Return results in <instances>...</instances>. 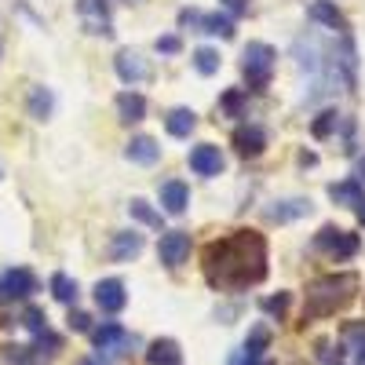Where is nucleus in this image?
<instances>
[{"instance_id":"nucleus-1","label":"nucleus","mask_w":365,"mask_h":365,"mask_svg":"<svg viewBox=\"0 0 365 365\" xmlns=\"http://www.w3.org/2000/svg\"><path fill=\"white\" fill-rule=\"evenodd\" d=\"M205 278L212 289H249L267 278V237L259 230H234L205 249Z\"/></svg>"},{"instance_id":"nucleus-2","label":"nucleus","mask_w":365,"mask_h":365,"mask_svg":"<svg viewBox=\"0 0 365 365\" xmlns=\"http://www.w3.org/2000/svg\"><path fill=\"white\" fill-rule=\"evenodd\" d=\"M358 274L340 270V274H322L307 285V303H303V318H329L344 307H351L358 296Z\"/></svg>"},{"instance_id":"nucleus-3","label":"nucleus","mask_w":365,"mask_h":365,"mask_svg":"<svg viewBox=\"0 0 365 365\" xmlns=\"http://www.w3.org/2000/svg\"><path fill=\"white\" fill-rule=\"evenodd\" d=\"M241 58H245V63H241V70H245L249 88H252V91H263V88L270 84L274 63H278V51H274L270 44H263V41H252Z\"/></svg>"},{"instance_id":"nucleus-4","label":"nucleus","mask_w":365,"mask_h":365,"mask_svg":"<svg viewBox=\"0 0 365 365\" xmlns=\"http://www.w3.org/2000/svg\"><path fill=\"white\" fill-rule=\"evenodd\" d=\"M314 249L318 252H325L329 259H351V256H358V234H351V230H340V227H322L318 234H314Z\"/></svg>"},{"instance_id":"nucleus-5","label":"nucleus","mask_w":365,"mask_h":365,"mask_svg":"<svg viewBox=\"0 0 365 365\" xmlns=\"http://www.w3.org/2000/svg\"><path fill=\"white\" fill-rule=\"evenodd\" d=\"M29 292H37L34 270H26V267H8V270H0V303L26 299Z\"/></svg>"},{"instance_id":"nucleus-6","label":"nucleus","mask_w":365,"mask_h":365,"mask_svg":"<svg viewBox=\"0 0 365 365\" xmlns=\"http://www.w3.org/2000/svg\"><path fill=\"white\" fill-rule=\"evenodd\" d=\"M158 256L172 270L182 267V263H187V256H190V234L187 230H165L161 241H158Z\"/></svg>"},{"instance_id":"nucleus-7","label":"nucleus","mask_w":365,"mask_h":365,"mask_svg":"<svg viewBox=\"0 0 365 365\" xmlns=\"http://www.w3.org/2000/svg\"><path fill=\"white\" fill-rule=\"evenodd\" d=\"M77 15H81V22H84L88 34H96V37H110V34H113L106 0H77Z\"/></svg>"},{"instance_id":"nucleus-8","label":"nucleus","mask_w":365,"mask_h":365,"mask_svg":"<svg viewBox=\"0 0 365 365\" xmlns=\"http://www.w3.org/2000/svg\"><path fill=\"white\" fill-rule=\"evenodd\" d=\"M113 66H117V77L125 81V84H143V81H150V63H146L139 51H132V48L117 51Z\"/></svg>"},{"instance_id":"nucleus-9","label":"nucleus","mask_w":365,"mask_h":365,"mask_svg":"<svg viewBox=\"0 0 365 365\" xmlns=\"http://www.w3.org/2000/svg\"><path fill=\"white\" fill-rule=\"evenodd\" d=\"M91 344L99 351H125V347H135V336H128L117 322H103L99 329H91Z\"/></svg>"},{"instance_id":"nucleus-10","label":"nucleus","mask_w":365,"mask_h":365,"mask_svg":"<svg viewBox=\"0 0 365 365\" xmlns=\"http://www.w3.org/2000/svg\"><path fill=\"white\" fill-rule=\"evenodd\" d=\"M96 303H99V311H106V314L125 311V303H128L125 282H120V278H103V282L96 285Z\"/></svg>"},{"instance_id":"nucleus-11","label":"nucleus","mask_w":365,"mask_h":365,"mask_svg":"<svg viewBox=\"0 0 365 365\" xmlns=\"http://www.w3.org/2000/svg\"><path fill=\"white\" fill-rule=\"evenodd\" d=\"M190 168H194L197 175H205V179L220 175V172H223V154H220V146H212V143L194 146V150H190Z\"/></svg>"},{"instance_id":"nucleus-12","label":"nucleus","mask_w":365,"mask_h":365,"mask_svg":"<svg viewBox=\"0 0 365 365\" xmlns=\"http://www.w3.org/2000/svg\"><path fill=\"white\" fill-rule=\"evenodd\" d=\"M234 146H237L241 158H259L263 150H267V132L259 125H241L234 132Z\"/></svg>"},{"instance_id":"nucleus-13","label":"nucleus","mask_w":365,"mask_h":365,"mask_svg":"<svg viewBox=\"0 0 365 365\" xmlns=\"http://www.w3.org/2000/svg\"><path fill=\"white\" fill-rule=\"evenodd\" d=\"M139 252H143V234H135V230H120V234H113V241H110V256H113V263H132Z\"/></svg>"},{"instance_id":"nucleus-14","label":"nucleus","mask_w":365,"mask_h":365,"mask_svg":"<svg viewBox=\"0 0 365 365\" xmlns=\"http://www.w3.org/2000/svg\"><path fill=\"white\" fill-rule=\"evenodd\" d=\"M161 205L168 216H182L190 205V190H187V182H179V179H168L165 187H161Z\"/></svg>"},{"instance_id":"nucleus-15","label":"nucleus","mask_w":365,"mask_h":365,"mask_svg":"<svg viewBox=\"0 0 365 365\" xmlns=\"http://www.w3.org/2000/svg\"><path fill=\"white\" fill-rule=\"evenodd\" d=\"M311 19L329 26V29H336L340 37H347V19H344V11L336 4H329V0H314V4H311Z\"/></svg>"},{"instance_id":"nucleus-16","label":"nucleus","mask_w":365,"mask_h":365,"mask_svg":"<svg viewBox=\"0 0 365 365\" xmlns=\"http://www.w3.org/2000/svg\"><path fill=\"white\" fill-rule=\"evenodd\" d=\"M146 361L150 365H182V351H179L175 340L161 336V340H154V344L146 347Z\"/></svg>"},{"instance_id":"nucleus-17","label":"nucleus","mask_w":365,"mask_h":365,"mask_svg":"<svg viewBox=\"0 0 365 365\" xmlns=\"http://www.w3.org/2000/svg\"><path fill=\"white\" fill-rule=\"evenodd\" d=\"M165 128H168V135H175V139H187V135L197 128V113L187 110V106H175V110H168V117H165Z\"/></svg>"},{"instance_id":"nucleus-18","label":"nucleus","mask_w":365,"mask_h":365,"mask_svg":"<svg viewBox=\"0 0 365 365\" xmlns=\"http://www.w3.org/2000/svg\"><path fill=\"white\" fill-rule=\"evenodd\" d=\"M128 161H135V165H158V158H161V146H158V139H150V135H135L132 143H128Z\"/></svg>"},{"instance_id":"nucleus-19","label":"nucleus","mask_w":365,"mask_h":365,"mask_svg":"<svg viewBox=\"0 0 365 365\" xmlns=\"http://www.w3.org/2000/svg\"><path fill=\"white\" fill-rule=\"evenodd\" d=\"M117 113H120L125 125H135V120L146 117V99L139 96V91H120L117 96Z\"/></svg>"},{"instance_id":"nucleus-20","label":"nucleus","mask_w":365,"mask_h":365,"mask_svg":"<svg viewBox=\"0 0 365 365\" xmlns=\"http://www.w3.org/2000/svg\"><path fill=\"white\" fill-rule=\"evenodd\" d=\"M51 110H55L51 88H44V84H34V88H29V117H34V120H48Z\"/></svg>"},{"instance_id":"nucleus-21","label":"nucleus","mask_w":365,"mask_h":365,"mask_svg":"<svg viewBox=\"0 0 365 365\" xmlns=\"http://www.w3.org/2000/svg\"><path fill=\"white\" fill-rule=\"evenodd\" d=\"M307 212H311V201L296 197V201H278L274 208H267V220H274V223H289V220H296V216H307Z\"/></svg>"},{"instance_id":"nucleus-22","label":"nucleus","mask_w":365,"mask_h":365,"mask_svg":"<svg viewBox=\"0 0 365 365\" xmlns=\"http://www.w3.org/2000/svg\"><path fill=\"white\" fill-rule=\"evenodd\" d=\"M329 197L336 201V205H351V208H354L365 194H361V182H358V179H347V182H332Z\"/></svg>"},{"instance_id":"nucleus-23","label":"nucleus","mask_w":365,"mask_h":365,"mask_svg":"<svg viewBox=\"0 0 365 365\" xmlns=\"http://www.w3.org/2000/svg\"><path fill=\"white\" fill-rule=\"evenodd\" d=\"M201 34H212V37H223V41H230L234 37V19L230 15H205L201 19Z\"/></svg>"},{"instance_id":"nucleus-24","label":"nucleus","mask_w":365,"mask_h":365,"mask_svg":"<svg viewBox=\"0 0 365 365\" xmlns=\"http://www.w3.org/2000/svg\"><path fill=\"white\" fill-rule=\"evenodd\" d=\"M51 296L58 303H77V282L70 274H51Z\"/></svg>"},{"instance_id":"nucleus-25","label":"nucleus","mask_w":365,"mask_h":365,"mask_svg":"<svg viewBox=\"0 0 365 365\" xmlns=\"http://www.w3.org/2000/svg\"><path fill=\"white\" fill-rule=\"evenodd\" d=\"M267 347H270V329H267V325H256V329L249 332V340H245V354H249L252 361H259Z\"/></svg>"},{"instance_id":"nucleus-26","label":"nucleus","mask_w":365,"mask_h":365,"mask_svg":"<svg viewBox=\"0 0 365 365\" xmlns=\"http://www.w3.org/2000/svg\"><path fill=\"white\" fill-rule=\"evenodd\" d=\"M194 66H197V73L212 77V73L220 70V51H216V48H197V51H194Z\"/></svg>"},{"instance_id":"nucleus-27","label":"nucleus","mask_w":365,"mask_h":365,"mask_svg":"<svg viewBox=\"0 0 365 365\" xmlns=\"http://www.w3.org/2000/svg\"><path fill=\"white\" fill-rule=\"evenodd\" d=\"M220 110H223L227 117H245V91H237V88L223 91V99H220Z\"/></svg>"},{"instance_id":"nucleus-28","label":"nucleus","mask_w":365,"mask_h":365,"mask_svg":"<svg viewBox=\"0 0 365 365\" xmlns=\"http://www.w3.org/2000/svg\"><path fill=\"white\" fill-rule=\"evenodd\" d=\"M336 128H340V113H336V110H325V113H318V120L311 125L314 139H329Z\"/></svg>"},{"instance_id":"nucleus-29","label":"nucleus","mask_w":365,"mask_h":365,"mask_svg":"<svg viewBox=\"0 0 365 365\" xmlns=\"http://www.w3.org/2000/svg\"><path fill=\"white\" fill-rule=\"evenodd\" d=\"M128 212H132L139 223H146V227H161V212H154V208H150V201H143V197H132Z\"/></svg>"},{"instance_id":"nucleus-30","label":"nucleus","mask_w":365,"mask_h":365,"mask_svg":"<svg viewBox=\"0 0 365 365\" xmlns=\"http://www.w3.org/2000/svg\"><path fill=\"white\" fill-rule=\"evenodd\" d=\"M22 325L34 332V336H41V332L48 329V314H44L41 307H26V311H22Z\"/></svg>"},{"instance_id":"nucleus-31","label":"nucleus","mask_w":365,"mask_h":365,"mask_svg":"<svg viewBox=\"0 0 365 365\" xmlns=\"http://www.w3.org/2000/svg\"><path fill=\"white\" fill-rule=\"evenodd\" d=\"M289 299H292L289 292L267 296V299H263V311H267V314H274V318H285V311H289Z\"/></svg>"},{"instance_id":"nucleus-32","label":"nucleus","mask_w":365,"mask_h":365,"mask_svg":"<svg viewBox=\"0 0 365 365\" xmlns=\"http://www.w3.org/2000/svg\"><path fill=\"white\" fill-rule=\"evenodd\" d=\"M201 19H205V11H197V8H182L179 11V26L182 29H201Z\"/></svg>"},{"instance_id":"nucleus-33","label":"nucleus","mask_w":365,"mask_h":365,"mask_svg":"<svg viewBox=\"0 0 365 365\" xmlns=\"http://www.w3.org/2000/svg\"><path fill=\"white\" fill-rule=\"evenodd\" d=\"M361 340H365V322H347V325H344V344L354 347V344H361Z\"/></svg>"},{"instance_id":"nucleus-34","label":"nucleus","mask_w":365,"mask_h":365,"mask_svg":"<svg viewBox=\"0 0 365 365\" xmlns=\"http://www.w3.org/2000/svg\"><path fill=\"white\" fill-rule=\"evenodd\" d=\"M70 329L73 332H91V318L84 311H70Z\"/></svg>"},{"instance_id":"nucleus-35","label":"nucleus","mask_w":365,"mask_h":365,"mask_svg":"<svg viewBox=\"0 0 365 365\" xmlns=\"http://www.w3.org/2000/svg\"><path fill=\"white\" fill-rule=\"evenodd\" d=\"M179 48H182V44H179V37H175V34H168V37H158V51H161V55H175Z\"/></svg>"},{"instance_id":"nucleus-36","label":"nucleus","mask_w":365,"mask_h":365,"mask_svg":"<svg viewBox=\"0 0 365 365\" xmlns=\"http://www.w3.org/2000/svg\"><path fill=\"white\" fill-rule=\"evenodd\" d=\"M223 4L234 11V15H245L249 11V4H252V0H223Z\"/></svg>"},{"instance_id":"nucleus-37","label":"nucleus","mask_w":365,"mask_h":365,"mask_svg":"<svg viewBox=\"0 0 365 365\" xmlns=\"http://www.w3.org/2000/svg\"><path fill=\"white\" fill-rule=\"evenodd\" d=\"M351 351H354V361H358V365H365V340H361V344H354Z\"/></svg>"},{"instance_id":"nucleus-38","label":"nucleus","mask_w":365,"mask_h":365,"mask_svg":"<svg viewBox=\"0 0 365 365\" xmlns=\"http://www.w3.org/2000/svg\"><path fill=\"white\" fill-rule=\"evenodd\" d=\"M354 179H358V182H365V158L358 161V168H354Z\"/></svg>"},{"instance_id":"nucleus-39","label":"nucleus","mask_w":365,"mask_h":365,"mask_svg":"<svg viewBox=\"0 0 365 365\" xmlns=\"http://www.w3.org/2000/svg\"><path fill=\"white\" fill-rule=\"evenodd\" d=\"M354 208H358V223H361V227H365V197H361V201H358V205H354Z\"/></svg>"},{"instance_id":"nucleus-40","label":"nucleus","mask_w":365,"mask_h":365,"mask_svg":"<svg viewBox=\"0 0 365 365\" xmlns=\"http://www.w3.org/2000/svg\"><path fill=\"white\" fill-rule=\"evenodd\" d=\"M77 365H106V361H103V358H81Z\"/></svg>"},{"instance_id":"nucleus-41","label":"nucleus","mask_w":365,"mask_h":365,"mask_svg":"<svg viewBox=\"0 0 365 365\" xmlns=\"http://www.w3.org/2000/svg\"><path fill=\"white\" fill-rule=\"evenodd\" d=\"M120 4H139V0H120Z\"/></svg>"},{"instance_id":"nucleus-42","label":"nucleus","mask_w":365,"mask_h":365,"mask_svg":"<svg viewBox=\"0 0 365 365\" xmlns=\"http://www.w3.org/2000/svg\"><path fill=\"white\" fill-rule=\"evenodd\" d=\"M0 175H4V172H0Z\"/></svg>"},{"instance_id":"nucleus-43","label":"nucleus","mask_w":365,"mask_h":365,"mask_svg":"<svg viewBox=\"0 0 365 365\" xmlns=\"http://www.w3.org/2000/svg\"><path fill=\"white\" fill-rule=\"evenodd\" d=\"M336 365H340V361H336Z\"/></svg>"}]
</instances>
